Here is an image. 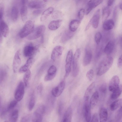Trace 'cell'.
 Returning a JSON list of instances; mask_svg holds the SVG:
<instances>
[{
  "label": "cell",
  "mask_w": 122,
  "mask_h": 122,
  "mask_svg": "<svg viewBox=\"0 0 122 122\" xmlns=\"http://www.w3.org/2000/svg\"><path fill=\"white\" fill-rule=\"evenodd\" d=\"M94 37L96 43L97 44H98L102 38L101 33L99 32H97L95 35Z\"/></svg>",
  "instance_id": "44"
},
{
  "label": "cell",
  "mask_w": 122,
  "mask_h": 122,
  "mask_svg": "<svg viewBox=\"0 0 122 122\" xmlns=\"http://www.w3.org/2000/svg\"><path fill=\"white\" fill-rule=\"evenodd\" d=\"M63 50V47L58 46L55 47L53 49L51 55V58L54 61L59 58L61 56Z\"/></svg>",
  "instance_id": "12"
},
{
  "label": "cell",
  "mask_w": 122,
  "mask_h": 122,
  "mask_svg": "<svg viewBox=\"0 0 122 122\" xmlns=\"http://www.w3.org/2000/svg\"><path fill=\"white\" fill-rule=\"evenodd\" d=\"M113 60V58L111 56L107 57L104 59L98 67L97 75L100 76L107 72L112 65Z\"/></svg>",
  "instance_id": "1"
},
{
  "label": "cell",
  "mask_w": 122,
  "mask_h": 122,
  "mask_svg": "<svg viewBox=\"0 0 122 122\" xmlns=\"http://www.w3.org/2000/svg\"><path fill=\"white\" fill-rule=\"evenodd\" d=\"M94 75V72L92 69H90L88 71L86 74V76L87 79L90 81L93 79Z\"/></svg>",
  "instance_id": "43"
},
{
  "label": "cell",
  "mask_w": 122,
  "mask_h": 122,
  "mask_svg": "<svg viewBox=\"0 0 122 122\" xmlns=\"http://www.w3.org/2000/svg\"><path fill=\"white\" fill-rule=\"evenodd\" d=\"M19 15V11L18 8L15 6L12 8L11 12V16L12 20L14 21L17 20Z\"/></svg>",
  "instance_id": "33"
},
{
  "label": "cell",
  "mask_w": 122,
  "mask_h": 122,
  "mask_svg": "<svg viewBox=\"0 0 122 122\" xmlns=\"http://www.w3.org/2000/svg\"><path fill=\"white\" fill-rule=\"evenodd\" d=\"M80 54V50L79 48H78L76 50L72 59V75L74 77L77 76L79 72L78 60Z\"/></svg>",
  "instance_id": "2"
},
{
  "label": "cell",
  "mask_w": 122,
  "mask_h": 122,
  "mask_svg": "<svg viewBox=\"0 0 122 122\" xmlns=\"http://www.w3.org/2000/svg\"><path fill=\"white\" fill-rule=\"evenodd\" d=\"M103 27L104 30H109L112 29L114 26V23L113 20L110 19L105 21L103 22Z\"/></svg>",
  "instance_id": "23"
},
{
  "label": "cell",
  "mask_w": 122,
  "mask_h": 122,
  "mask_svg": "<svg viewBox=\"0 0 122 122\" xmlns=\"http://www.w3.org/2000/svg\"><path fill=\"white\" fill-rule=\"evenodd\" d=\"M48 0H43L45 2H46Z\"/></svg>",
  "instance_id": "58"
},
{
  "label": "cell",
  "mask_w": 122,
  "mask_h": 122,
  "mask_svg": "<svg viewBox=\"0 0 122 122\" xmlns=\"http://www.w3.org/2000/svg\"><path fill=\"white\" fill-rule=\"evenodd\" d=\"M122 85H119L118 87L115 90L112 92L111 96V99L114 100L117 98L120 95L122 92Z\"/></svg>",
  "instance_id": "29"
},
{
  "label": "cell",
  "mask_w": 122,
  "mask_h": 122,
  "mask_svg": "<svg viewBox=\"0 0 122 122\" xmlns=\"http://www.w3.org/2000/svg\"><path fill=\"white\" fill-rule=\"evenodd\" d=\"M99 99L98 92L96 91L92 95L90 99L89 105L91 108H93L97 105Z\"/></svg>",
  "instance_id": "22"
},
{
  "label": "cell",
  "mask_w": 122,
  "mask_h": 122,
  "mask_svg": "<svg viewBox=\"0 0 122 122\" xmlns=\"http://www.w3.org/2000/svg\"><path fill=\"white\" fill-rule=\"evenodd\" d=\"M18 102L16 100L12 101L8 104L7 108V111H9L14 108Z\"/></svg>",
  "instance_id": "40"
},
{
  "label": "cell",
  "mask_w": 122,
  "mask_h": 122,
  "mask_svg": "<svg viewBox=\"0 0 122 122\" xmlns=\"http://www.w3.org/2000/svg\"><path fill=\"white\" fill-rule=\"evenodd\" d=\"M42 12L41 10H36L32 12L33 15H40Z\"/></svg>",
  "instance_id": "51"
},
{
  "label": "cell",
  "mask_w": 122,
  "mask_h": 122,
  "mask_svg": "<svg viewBox=\"0 0 122 122\" xmlns=\"http://www.w3.org/2000/svg\"><path fill=\"white\" fill-rule=\"evenodd\" d=\"M72 57L73 51L71 49L68 51L66 59V64L65 66L66 73L64 76L65 78L68 77L71 71Z\"/></svg>",
  "instance_id": "6"
},
{
  "label": "cell",
  "mask_w": 122,
  "mask_h": 122,
  "mask_svg": "<svg viewBox=\"0 0 122 122\" xmlns=\"http://www.w3.org/2000/svg\"><path fill=\"white\" fill-rule=\"evenodd\" d=\"M114 47V42L112 41H110L108 42L105 47L104 52L107 54H110L113 51Z\"/></svg>",
  "instance_id": "24"
},
{
  "label": "cell",
  "mask_w": 122,
  "mask_h": 122,
  "mask_svg": "<svg viewBox=\"0 0 122 122\" xmlns=\"http://www.w3.org/2000/svg\"><path fill=\"white\" fill-rule=\"evenodd\" d=\"M122 107H120L116 114L115 120V122H119L122 119Z\"/></svg>",
  "instance_id": "39"
},
{
  "label": "cell",
  "mask_w": 122,
  "mask_h": 122,
  "mask_svg": "<svg viewBox=\"0 0 122 122\" xmlns=\"http://www.w3.org/2000/svg\"><path fill=\"white\" fill-rule=\"evenodd\" d=\"M29 116H26L22 117L21 120V122H28L29 120Z\"/></svg>",
  "instance_id": "50"
},
{
  "label": "cell",
  "mask_w": 122,
  "mask_h": 122,
  "mask_svg": "<svg viewBox=\"0 0 122 122\" xmlns=\"http://www.w3.org/2000/svg\"><path fill=\"white\" fill-rule=\"evenodd\" d=\"M85 13V10L83 9H81L79 11L78 17L80 20H82L83 18Z\"/></svg>",
  "instance_id": "45"
},
{
  "label": "cell",
  "mask_w": 122,
  "mask_h": 122,
  "mask_svg": "<svg viewBox=\"0 0 122 122\" xmlns=\"http://www.w3.org/2000/svg\"><path fill=\"white\" fill-rule=\"evenodd\" d=\"M27 9L25 5H23L20 9V14L22 20L23 22H25L27 18Z\"/></svg>",
  "instance_id": "31"
},
{
  "label": "cell",
  "mask_w": 122,
  "mask_h": 122,
  "mask_svg": "<svg viewBox=\"0 0 122 122\" xmlns=\"http://www.w3.org/2000/svg\"><path fill=\"white\" fill-rule=\"evenodd\" d=\"M19 116V111L17 109L13 110L10 114L9 117V122H16Z\"/></svg>",
  "instance_id": "30"
},
{
  "label": "cell",
  "mask_w": 122,
  "mask_h": 122,
  "mask_svg": "<svg viewBox=\"0 0 122 122\" xmlns=\"http://www.w3.org/2000/svg\"><path fill=\"white\" fill-rule=\"evenodd\" d=\"M34 62V60L32 58H30L27 61L26 63L22 66L20 69L19 71L20 73L25 72L30 70L33 65Z\"/></svg>",
  "instance_id": "16"
},
{
  "label": "cell",
  "mask_w": 122,
  "mask_h": 122,
  "mask_svg": "<svg viewBox=\"0 0 122 122\" xmlns=\"http://www.w3.org/2000/svg\"><path fill=\"white\" fill-rule=\"evenodd\" d=\"M39 46L36 45L34 46L31 43L28 44L24 47L23 54L26 57L33 56L37 52Z\"/></svg>",
  "instance_id": "7"
},
{
  "label": "cell",
  "mask_w": 122,
  "mask_h": 122,
  "mask_svg": "<svg viewBox=\"0 0 122 122\" xmlns=\"http://www.w3.org/2000/svg\"><path fill=\"white\" fill-rule=\"evenodd\" d=\"M46 27L44 25L38 26L30 34L27 39L30 40H34L42 36L45 32Z\"/></svg>",
  "instance_id": "4"
},
{
  "label": "cell",
  "mask_w": 122,
  "mask_h": 122,
  "mask_svg": "<svg viewBox=\"0 0 122 122\" xmlns=\"http://www.w3.org/2000/svg\"><path fill=\"white\" fill-rule=\"evenodd\" d=\"M80 23V20H72L69 25V28L70 31L74 32L76 31L78 28Z\"/></svg>",
  "instance_id": "27"
},
{
  "label": "cell",
  "mask_w": 122,
  "mask_h": 122,
  "mask_svg": "<svg viewBox=\"0 0 122 122\" xmlns=\"http://www.w3.org/2000/svg\"><path fill=\"white\" fill-rule=\"evenodd\" d=\"M35 99L33 94L31 95L29 104L28 109L30 111H31L33 109L35 104Z\"/></svg>",
  "instance_id": "38"
},
{
  "label": "cell",
  "mask_w": 122,
  "mask_h": 122,
  "mask_svg": "<svg viewBox=\"0 0 122 122\" xmlns=\"http://www.w3.org/2000/svg\"><path fill=\"white\" fill-rule=\"evenodd\" d=\"M99 118L98 115L97 113L94 114L91 119V122H99Z\"/></svg>",
  "instance_id": "47"
},
{
  "label": "cell",
  "mask_w": 122,
  "mask_h": 122,
  "mask_svg": "<svg viewBox=\"0 0 122 122\" xmlns=\"http://www.w3.org/2000/svg\"><path fill=\"white\" fill-rule=\"evenodd\" d=\"M31 75V71L30 70L26 71L25 73L23 78L24 82L26 86H27L29 84Z\"/></svg>",
  "instance_id": "37"
},
{
  "label": "cell",
  "mask_w": 122,
  "mask_h": 122,
  "mask_svg": "<svg viewBox=\"0 0 122 122\" xmlns=\"http://www.w3.org/2000/svg\"><path fill=\"white\" fill-rule=\"evenodd\" d=\"M100 10L98 9L95 12L91 18L92 20V25L93 28H97L98 26L100 18Z\"/></svg>",
  "instance_id": "17"
},
{
  "label": "cell",
  "mask_w": 122,
  "mask_h": 122,
  "mask_svg": "<svg viewBox=\"0 0 122 122\" xmlns=\"http://www.w3.org/2000/svg\"><path fill=\"white\" fill-rule=\"evenodd\" d=\"M29 7L32 9H39L44 6L42 3L37 1L30 2L28 4Z\"/></svg>",
  "instance_id": "34"
},
{
  "label": "cell",
  "mask_w": 122,
  "mask_h": 122,
  "mask_svg": "<svg viewBox=\"0 0 122 122\" xmlns=\"http://www.w3.org/2000/svg\"><path fill=\"white\" fill-rule=\"evenodd\" d=\"M62 105L61 104L60 105V106H59V108L58 111L59 113L61 114V112L62 111Z\"/></svg>",
  "instance_id": "55"
},
{
  "label": "cell",
  "mask_w": 122,
  "mask_h": 122,
  "mask_svg": "<svg viewBox=\"0 0 122 122\" xmlns=\"http://www.w3.org/2000/svg\"><path fill=\"white\" fill-rule=\"evenodd\" d=\"M119 79L117 75L113 76L111 79L109 84V90L113 92L116 90L118 87L119 83Z\"/></svg>",
  "instance_id": "13"
},
{
  "label": "cell",
  "mask_w": 122,
  "mask_h": 122,
  "mask_svg": "<svg viewBox=\"0 0 122 122\" xmlns=\"http://www.w3.org/2000/svg\"><path fill=\"white\" fill-rule=\"evenodd\" d=\"M0 30L3 36L6 37L8 36L9 32V28L6 24L3 21L0 22Z\"/></svg>",
  "instance_id": "18"
},
{
  "label": "cell",
  "mask_w": 122,
  "mask_h": 122,
  "mask_svg": "<svg viewBox=\"0 0 122 122\" xmlns=\"http://www.w3.org/2000/svg\"><path fill=\"white\" fill-rule=\"evenodd\" d=\"M72 116V110L71 107L67 109L64 115L63 122H70L71 121Z\"/></svg>",
  "instance_id": "21"
},
{
  "label": "cell",
  "mask_w": 122,
  "mask_h": 122,
  "mask_svg": "<svg viewBox=\"0 0 122 122\" xmlns=\"http://www.w3.org/2000/svg\"><path fill=\"white\" fill-rule=\"evenodd\" d=\"M25 93V88L23 83L20 81L15 91L14 97L18 102L23 98Z\"/></svg>",
  "instance_id": "8"
},
{
  "label": "cell",
  "mask_w": 122,
  "mask_h": 122,
  "mask_svg": "<svg viewBox=\"0 0 122 122\" xmlns=\"http://www.w3.org/2000/svg\"><path fill=\"white\" fill-rule=\"evenodd\" d=\"M34 24L32 21L30 20L26 21L20 32V37L23 38L29 35L34 30Z\"/></svg>",
  "instance_id": "3"
},
{
  "label": "cell",
  "mask_w": 122,
  "mask_h": 122,
  "mask_svg": "<svg viewBox=\"0 0 122 122\" xmlns=\"http://www.w3.org/2000/svg\"><path fill=\"white\" fill-rule=\"evenodd\" d=\"M103 0H90L88 3V6L92 10L100 4Z\"/></svg>",
  "instance_id": "32"
},
{
  "label": "cell",
  "mask_w": 122,
  "mask_h": 122,
  "mask_svg": "<svg viewBox=\"0 0 122 122\" xmlns=\"http://www.w3.org/2000/svg\"><path fill=\"white\" fill-rule=\"evenodd\" d=\"M4 6L3 3H0V20L3 17L4 13Z\"/></svg>",
  "instance_id": "46"
},
{
  "label": "cell",
  "mask_w": 122,
  "mask_h": 122,
  "mask_svg": "<svg viewBox=\"0 0 122 122\" xmlns=\"http://www.w3.org/2000/svg\"><path fill=\"white\" fill-rule=\"evenodd\" d=\"M88 100L85 101L83 108V114L86 122H89L91 119V107Z\"/></svg>",
  "instance_id": "10"
},
{
  "label": "cell",
  "mask_w": 122,
  "mask_h": 122,
  "mask_svg": "<svg viewBox=\"0 0 122 122\" xmlns=\"http://www.w3.org/2000/svg\"><path fill=\"white\" fill-rule=\"evenodd\" d=\"M95 85V82H93L89 85L86 89L84 95L85 101L89 100V96L94 89Z\"/></svg>",
  "instance_id": "25"
},
{
  "label": "cell",
  "mask_w": 122,
  "mask_h": 122,
  "mask_svg": "<svg viewBox=\"0 0 122 122\" xmlns=\"http://www.w3.org/2000/svg\"><path fill=\"white\" fill-rule=\"evenodd\" d=\"M1 99L0 97V106L1 103Z\"/></svg>",
  "instance_id": "57"
},
{
  "label": "cell",
  "mask_w": 122,
  "mask_h": 122,
  "mask_svg": "<svg viewBox=\"0 0 122 122\" xmlns=\"http://www.w3.org/2000/svg\"><path fill=\"white\" fill-rule=\"evenodd\" d=\"M65 85V82L64 81L61 82L57 86L52 89L51 91L52 95L55 97L59 96L63 91Z\"/></svg>",
  "instance_id": "9"
},
{
  "label": "cell",
  "mask_w": 122,
  "mask_h": 122,
  "mask_svg": "<svg viewBox=\"0 0 122 122\" xmlns=\"http://www.w3.org/2000/svg\"><path fill=\"white\" fill-rule=\"evenodd\" d=\"M92 53L90 50L86 49L85 51V54L83 58V64L86 66L89 65L90 63L92 58Z\"/></svg>",
  "instance_id": "15"
},
{
  "label": "cell",
  "mask_w": 122,
  "mask_h": 122,
  "mask_svg": "<svg viewBox=\"0 0 122 122\" xmlns=\"http://www.w3.org/2000/svg\"><path fill=\"white\" fill-rule=\"evenodd\" d=\"M62 20H57L52 21L49 24L48 28L50 30H54L59 28L61 25Z\"/></svg>",
  "instance_id": "19"
},
{
  "label": "cell",
  "mask_w": 122,
  "mask_h": 122,
  "mask_svg": "<svg viewBox=\"0 0 122 122\" xmlns=\"http://www.w3.org/2000/svg\"><path fill=\"white\" fill-rule=\"evenodd\" d=\"M20 55V50H18L16 52L14 57L12 68L13 71L15 73L16 72L18 67L21 64V61Z\"/></svg>",
  "instance_id": "11"
},
{
  "label": "cell",
  "mask_w": 122,
  "mask_h": 122,
  "mask_svg": "<svg viewBox=\"0 0 122 122\" xmlns=\"http://www.w3.org/2000/svg\"><path fill=\"white\" fill-rule=\"evenodd\" d=\"M45 111V107L44 105L39 106L33 114L32 118V122H42Z\"/></svg>",
  "instance_id": "5"
},
{
  "label": "cell",
  "mask_w": 122,
  "mask_h": 122,
  "mask_svg": "<svg viewBox=\"0 0 122 122\" xmlns=\"http://www.w3.org/2000/svg\"><path fill=\"white\" fill-rule=\"evenodd\" d=\"M122 99H118L112 102L110 105V109L112 111H114L122 106Z\"/></svg>",
  "instance_id": "28"
},
{
  "label": "cell",
  "mask_w": 122,
  "mask_h": 122,
  "mask_svg": "<svg viewBox=\"0 0 122 122\" xmlns=\"http://www.w3.org/2000/svg\"><path fill=\"white\" fill-rule=\"evenodd\" d=\"M57 69L54 65L51 66L49 69L47 74L45 76L44 80L47 81L52 80L56 76V74Z\"/></svg>",
  "instance_id": "14"
},
{
  "label": "cell",
  "mask_w": 122,
  "mask_h": 122,
  "mask_svg": "<svg viewBox=\"0 0 122 122\" xmlns=\"http://www.w3.org/2000/svg\"><path fill=\"white\" fill-rule=\"evenodd\" d=\"M54 8L52 7L48 8L42 13L40 18L41 21H43L46 20L53 12Z\"/></svg>",
  "instance_id": "26"
},
{
  "label": "cell",
  "mask_w": 122,
  "mask_h": 122,
  "mask_svg": "<svg viewBox=\"0 0 122 122\" xmlns=\"http://www.w3.org/2000/svg\"><path fill=\"white\" fill-rule=\"evenodd\" d=\"M99 91L101 93L103 94H105L106 93L107 85L106 83H103L99 87Z\"/></svg>",
  "instance_id": "41"
},
{
  "label": "cell",
  "mask_w": 122,
  "mask_h": 122,
  "mask_svg": "<svg viewBox=\"0 0 122 122\" xmlns=\"http://www.w3.org/2000/svg\"><path fill=\"white\" fill-rule=\"evenodd\" d=\"M122 55H121L119 58L117 63V66L118 68H121L122 66Z\"/></svg>",
  "instance_id": "48"
},
{
  "label": "cell",
  "mask_w": 122,
  "mask_h": 122,
  "mask_svg": "<svg viewBox=\"0 0 122 122\" xmlns=\"http://www.w3.org/2000/svg\"><path fill=\"white\" fill-rule=\"evenodd\" d=\"M28 0H20V2L23 5H25L27 3Z\"/></svg>",
  "instance_id": "53"
},
{
  "label": "cell",
  "mask_w": 122,
  "mask_h": 122,
  "mask_svg": "<svg viewBox=\"0 0 122 122\" xmlns=\"http://www.w3.org/2000/svg\"><path fill=\"white\" fill-rule=\"evenodd\" d=\"M110 10L108 7L104 8L103 10L102 13V21L104 22L110 15Z\"/></svg>",
  "instance_id": "36"
},
{
  "label": "cell",
  "mask_w": 122,
  "mask_h": 122,
  "mask_svg": "<svg viewBox=\"0 0 122 122\" xmlns=\"http://www.w3.org/2000/svg\"><path fill=\"white\" fill-rule=\"evenodd\" d=\"M119 7L120 9L122 10V3H121L119 5Z\"/></svg>",
  "instance_id": "56"
},
{
  "label": "cell",
  "mask_w": 122,
  "mask_h": 122,
  "mask_svg": "<svg viewBox=\"0 0 122 122\" xmlns=\"http://www.w3.org/2000/svg\"><path fill=\"white\" fill-rule=\"evenodd\" d=\"M115 0H108L107 2V5L109 6L112 5L113 3Z\"/></svg>",
  "instance_id": "52"
},
{
  "label": "cell",
  "mask_w": 122,
  "mask_h": 122,
  "mask_svg": "<svg viewBox=\"0 0 122 122\" xmlns=\"http://www.w3.org/2000/svg\"><path fill=\"white\" fill-rule=\"evenodd\" d=\"M62 15V13L59 11H56L53 12L52 15V17L54 19H56L58 18Z\"/></svg>",
  "instance_id": "42"
},
{
  "label": "cell",
  "mask_w": 122,
  "mask_h": 122,
  "mask_svg": "<svg viewBox=\"0 0 122 122\" xmlns=\"http://www.w3.org/2000/svg\"><path fill=\"white\" fill-rule=\"evenodd\" d=\"M42 86L41 85H40L39 86L38 88V92L41 93L42 90Z\"/></svg>",
  "instance_id": "54"
},
{
  "label": "cell",
  "mask_w": 122,
  "mask_h": 122,
  "mask_svg": "<svg viewBox=\"0 0 122 122\" xmlns=\"http://www.w3.org/2000/svg\"><path fill=\"white\" fill-rule=\"evenodd\" d=\"M92 25V18H91L86 27L85 30V31H86Z\"/></svg>",
  "instance_id": "49"
},
{
  "label": "cell",
  "mask_w": 122,
  "mask_h": 122,
  "mask_svg": "<svg viewBox=\"0 0 122 122\" xmlns=\"http://www.w3.org/2000/svg\"><path fill=\"white\" fill-rule=\"evenodd\" d=\"M108 115L107 111L106 108L102 107L100 109L99 112V117L100 122H106L107 119Z\"/></svg>",
  "instance_id": "20"
},
{
  "label": "cell",
  "mask_w": 122,
  "mask_h": 122,
  "mask_svg": "<svg viewBox=\"0 0 122 122\" xmlns=\"http://www.w3.org/2000/svg\"><path fill=\"white\" fill-rule=\"evenodd\" d=\"M71 32L67 30L63 34L61 39V41L63 43L66 42L71 37L72 34Z\"/></svg>",
  "instance_id": "35"
}]
</instances>
